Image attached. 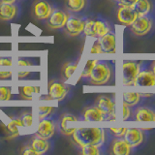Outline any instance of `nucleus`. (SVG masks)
I'll list each match as a JSON object with an SVG mask.
<instances>
[{
    "mask_svg": "<svg viewBox=\"0 0 155 155\" xmlns=\"http://www.w3.org/2000/svg\"><path fill=\"white\" fill-rule=\"evenodd\" d=\"M72 140L79 147L87 144L101 147L106 142V132L101 128H76L72 134Z\"/></svg>",
    "mask_w": 155,
    "mask_h": 155,
    "instance_id": "1",
    "label": "nucleus"
},
{
    "mask_svg": "<svg viewBox=\"0 0 155 155\" xmlns=\"http://www.w3.org/2000/svg\"><path fill=\"white\" fill-rule=\"evenodd\" d=\"M18 66H31L32 63L29 60H26V59H18Z\"/></svg>",
    "mask_w": 155,
    "mask_h": 155,
    "instance_id": "41",
    "label": "nucleus"
},
{
    "mask_svg": "<svg viewBox=\"0 0 155 155\" xmlns=\"http://www.w3.org/2000/svg\"><path fill=\"white\" fill-rule=\"evenodd\" d=\"M90 53H103V51H102L101 46L98 41H96L93 45H92L90 48Z\"/></svg>",
    "mask_w": 155,
    "mask_h": 155,
    "instance_id": "38",
    "label": "nucleus"
},
{
    "mask_svg": "<svg viewBox=\"0 0 155 155\" xmlns=\"http://www.w3.org/2000/svg\"><path fill=\"white\" fill-rule=\"evenodd\" d=\"M53 110H54V108L51 106H40L39 107V118L41 120L48 117Z\"/></svg>",
    "mask_w": 155,
    "mask_h": 155,
    "instance_id": "30",
    "label": "nucleus"
},
{
    "mask_svg": "<svg viewBox=\"0 0 155 155\" xmlns=\"http://www.w3.org/2000/svg\"><path fill=\"white\" fill-rule=\"evenodd\" d=\"M103 53H115L116 52V38L113 32H109L104 36L98 38Z\"/></svg>",
    "mask_w": 155,
    "mask_h": 155,
    "instance_id": "14",
    "label": "nucleus"
},
{
    "mask_svg": "<svg viewBox=\"0 0 155 155\" xmlns=\"http://www.w3.org/2000/svg\"><path fill=\"white\" fill-rule=\"evenodd\" d=\"M82 116L85 121H104L105 117L103 114L98 110L96 106L85 108L82 111Z\"/></svg>",
    "mask_w": 155,
    "mask_h": 155,
    "instance_id": "18",
    "label": "nucleus"
},
{
    "mask_svg": "<svg viewBox=\"0 0 155 155\" xmlns=\"http://www.w3.org/2000/svg\"><path fill=\"white\" fill-rule=\"evenodd\" d=\"M110 31V27L108 22H106L101 19L94 21L93 23V36L94 38H100L104 36L105 34L109 33Z\"/></svg>",
    "mask_w": 155,
    "mask_h": 155,
    "instance_id": "22",
    "label": "nucleus"
},
{
    "mask_svg": "<svg viewBox=\"0 0 155 155\" xmlns=\"http://www.w3.org/2000/svg\"><path fill=\"white\" fill-rule=\"evenodd\" d=\"M13 61L11 58L0 57V66H12Z\"/></svg>",
    "mask_w": 155,
    "mask_h": 155,
    "instance_id": "39",
    "label": "nucleus"
},
{
    "mask_svg": "<svg viewBox=\"0 0 155 155\" xmlns=\"http://www.w3.org/2000/svg\"><path fill=\"white\" fill-rule=\"evenodd\" d=\"M64 31L71 37H77L84 32V21L81 18L75 16V15H69L67 21L64 25Z\"/></svg>",
    "mask_w": 155,
    "mask_h": 155,
    "instance_id": "7",
    "label": "nucleus"
},
{
    "mask_svg": "<svg viewBox=\"0 0 155 155\" xmlns=\"http://www.w3.org/2000/svg\"><path fill=\"white\" fill-rule=\"evenodd\" d=\"M124 140L131 147H137L143 142V133L138 128H126L124 134Z\"/></svg>",
    "mask_w": 155,
    "mask_h": 155,
    "instance_id": "13",
    "label": "nucleus"
},
{
    "mask_svg": "<svg viewBox=\"0 0 155 155\" xmlns=\"http://www.w3.org/2000/svg\"><path fill=\"white\" fill-rule=\"evenodd\" d=\"M152 28V21L148 17H138L131 25V32L138 37L147 35Z\"/></svg>",
    "mask_w": 155,
    "mask_h": 155,
    "instance_id": "8",
    "label": "nucleus"
},
{
    "mask_svg": "<svg viewBox=\"0 0 155 155\" xmlns=\"http://www.w3.org/2000/svg\"><path fill=\"white\" fill-rule=\"evenodd\" d=\"M21 119L23 123V127L30 128L33 123V118H32V114L30 111H24L21 115Z\"/></svg>",
    "mask_w": 155,
    "mask_h": 155,
    "instance_id": "31",
    "label": "nucleus"
},
{
    "mask_svg": "<svg viewBox=\"0 0 155 155\" xmlns=\"http://www.w3.org/2000/svg\"><path fill=\"white\" fill-rule=\"evenodd\" d=\"M86 6V0H65V7L69 12L79 13Z\"/></svg>",
    "mask_w": 155,
    "mask_h": 155,
    "instance_id": "25",
    "label": "nucleus"
},
{
    "mask_svg": "<svg viewBox=\"0 0 155 155\" xmlns=\"http://www.w3.org/2000/svg\"><path fill=\"white\" fill-rule=\"evenodd\" d=\"M30 145H31V147L33 148L34 151L36 152L37 155L45 154L51 147V143L48 140L44 139L42 137H39V136H37V135L34 138L31 139Z\"/></svg>",
    "mask_w": 155,
    "mask_h": 155,
    "instance_id": "17",
    "label": "nucleus"
},
{
    "mask_svg": "<svg viewBox=\"0 0 155 155\" xmlns=\"http://www.w3.org/2000/svg\"><path fill=\"white\" fill-rule=\"evenodd\" d=\"M151 71H152V73L154 74V76H155V61H153L152 62V66H151Z\"/></svg>",
    "mask_w": 155,
    "mask_h": 155,
    "instance_id": "44",
    "label": "nucleus"
},
{
    "mask_svg": "<svg viewBox=\"0 0 155 155\" xmlns=\"http://www.w3.org/2000/svg\"><path fill=\"white\" fill-rule=\"evenodd\" d=\"M21 154H23V155H37L36 152L34 151L33 148L31 147V145H30V144L24 145V147L21 148Z\"/></svg>",
    "mask_w": 155,
    "mask_h": 155,
    "instance_id": "35",
    "label": "nucleus"
},
{
    "mask_svg": "<svg viewBox=\"0 0 155 155\" xmlns=\"http://www.w3.org/2000/svg\"><path fill=\"white\" fill-rule=\"evenodd\" d=\"M95 106L103 114L105 120H115V103L109 96L100 95L95 101Z\"/></svg>",
    "mask_w": 155,
    "mask_h": 155,
    "instance_id": "3",
    "label": "nucleus"
},
{
    "mask_svg": "<svg viewBox=\"0 0 155 155\" xmlns=\"http://www.w3.org/2000/svg\"><path fill=\"white\" fill-rule=\"evenodd\" d=\"M97 62H98V60L97 59H89L87 60L85 65L84 67V69H82L81 73V78H88L91 71L93 70L94 66L97 64Z\"/></svg>",
    "mask_w": 155,
    "mask_h": 155,
    "instance_id": "28",
    "label": "nucleus"
},
{
    "mask_svg": "<svg viewBox=\"0 0 155 155\" xmlns=\"http://www.w3.org/2000/svg\"><path fill=\"white\" fill-rule=\"evenodd\" d=\"M55 129H56V124L54 121L51 118L46 117L44 119H41L40 122H39L36 135L46 140H50L54 135Z\"/></svg>",
    "mask_w": 155,
    "mask_h": 155,
    "instance_id": "11",
    "label": "nucleus"
},
{
    "mask_svg": "<svg viewBox=\"0 0 155 155\" xmlns=\"http://www.w3.org/2000/svg\"><path fill=\"white\" fill-rule=\"evenodd\" d=\"M110 153L114 155H129L131 153V147L124 139L116 138L111 142Z\"/></svg>",
    "mask_w": 155,
    "mask_h": 155,
    "instance_id": "16",
    "label": "nucleus"
},
{
    "mask_svg": "<svg viewBox=\"0 0 155 155\" xmlns=\"http://www.w3.org/2000/svg\"><path fill=\"white\" fill-rule=\"evenodd\" d=\"M40 92V87L39 86H34V85H24L19 87L18 93L21 98L23 100H32L33 95L35 93H39Z\"/></svg>",
    "mask_w": 155,
    "mask_h": 155,
    "instance_id": "24",
    "label": "nucleus"
},
{
    "mask_svg": "<svg viewBox=\"0 0 155 155\" xmlns=\"http://www.w3.org/2000/svg\"><path fill=\"white\" fill-rule=\"evenodd\" d=\"M30 73L27 72V71H19L18 72V79H24V78H26Z\"/></svg>",
    "mask_w": 155,
    "mask_h": 155,
    "instance_id": "42",
    "label": "nucleus"
},
{
    "mask_svg": "<svg viewBox=\"0 0 155 155\" xmlns=\"http://www.w3.org/2000/svg\"><path fill=\"white\" fill-rule=\"evenodd\" d=\"M152 5L151 2L149 0H138L136 4L134 5V9L135 11L137 12L139 17H143L147 16L149 12L151 11Z\"/></svg>",
    "mask_w": 155,
    "mask_h": 155,
    "instance_id": "23",
    "label": "nucleus"
},
{
    "mask_svg": "<svg viewBox=\"0 0 155 155\" xmlns=\"http://www.w3.org/2000/svg\"><path fill=\"white\" fill-rule=\"evenodd\" d=\"M18 127H23V123L21 117H13L11 120L7 123V131H8V139H15L19 136Z\"/></svg>",
    "mask_w": 155,
    "mask_h": 155,
    "instance_id": "20",
    "label": "nucleus"
},
{
    "mask_svg": "<svg viewBox=\"0 0 155 155\" xmlns=\"http://www.w3.org/2000/svg\"><path fill=\"white\" fill-rule=\"evenodd\" d=\"M134 86L139 87H148L155 91V76L152 71H143L139 72L136 78Z\"/></svg>",
    "mask_w": 155,
    "mask_h": 155,
    "instance_id": "12",
    "label": "nucleus"
},
{
    "mask_svg": "<svg viewBox=\"0 0 155 155\" xmlns=\"http://www.w3.org/2000/svg\"><path fill=\"white\" fill-rule=\"evenodd\" d=\"M18 15V6L15 3H5L0 1V21H9Z\"/></svg>",
    "mask_w": 155,
    "mask_h": 155,
    "instance_id": "15",
    "label": "nucleus"
},
{
    "mask_svg": "<svg viewBox=\"0 0 155 155\" xmlns=\"http://www.w3.org/2000/svg\"><path fill=\"white\" fill-rule=\"evenodd\" d=\"M100 147L94 144H87L81 148V153L84 155H99L100 154Z\"/></svg>",
    "mask_w": 155,
    "mask_h": 155,
    "instance_id": "29",
    "label": "nucleus"
},
{
    "mask_svg": "<svg viewBox=\"0 0 155 155\" xmlns=\"http://www.w3.org/2000/svg\"><path fill=\"white\" fill-rule=\"evenodd\" d=\"M140 72V64L132 60H125L122 63V84L134 86L136 78Z\"/></svg>",
    "mask_w": 155,
    "mask_h": 155,
    "instance_id": "4",
    "label": "nucleus"
},
{
    "mask_svg": "<svg viewBox=\"0 0 155 155\" xmlns=\"http://www.w3.org/2000/svg\"><path fill=\"white\" fill-rule=\"evenodd\" d=\"M12 78V72L0 71V80H9Z\"/></svg>",
    "mask_w": 155,
    "mask_h": 155,
    "instance_id": "40",
    "label": "nucleus"
},
{
    "mask_svg": "<svg viewBox=\"0 0 155 155\" xmlns=\"http://www.w3.org/2000/svg\"><path fill=\"white\" fill-rule=\"evenodd\" d=\"M1 2H5V3H15L17 0H0Z\"/></svg>",
    "mask_w": 155,
    "mask_h": 155,
    "instance_id": "43",
    "label": "nucleus"
},
{
    "mask_svg": "<svg viewBox=\"0 0 155 155\" xmlns=\"http://www.w3.org/2000/svg\"><path fill=\"white\" fill-rule=\"evenodd\" d=\"M12 97V91L10 87L0 86V101H9Z\"/></svg>",
    "mask_w": 155,
    "mask_h": 155,
    "instance_id": "33",
    "label": "nucleus"
},
{
    "mask_svg": "<svg viewBox=\"0 0 155 155\" xmlns=\"http://www.w3.org/2000/svg\"><path fill=\"white\" fill-rule=\"evenodd\" d=\"M130 115H131L130 107L122 103V119L127 120L130 117Z\"/></svg>",
    "mask_w": 155,
    "mask_h": 155,
    "instance_id": "36",
    "label": "nucleus"
},
{
    "mask_svg": "<svg viewBox=\"0 0 155 155\" xmlns=\"http://www.w3.org/2000/svg\"><path fill=\"white\" fill-rule=\"evenodd\" d=\"M93 23H94V19L91 18H87L86 21H84V33L86 36L92 37L93 36Z\"/></svg>",
    "mask_w": 155,
    "mask_h": 155,
    "instance_id": "32",
    "label": "nucleus"
},
{
    "mask_svg": "<svg viewBox=\"0 0 155 155\" xmlns=\"http://www.w3.org/2000/svg\"><path fill=\"white\" fill-rule=\"evenodd\" d=\"M48 99L62 101L65 99L68 92H69V86L65 82L60 81L58 80H51L48 85Z\"/></svg>",
    "mask_w": 155,
    "mask_h": 155,
    "instance_id": "5",
    "label": "nucleus"
},
{
    "mask_svg": "<svg viewBox=\"0 0 155 155\" xmlns=\"http://www.w3.org/2000/svg\"><path fill=\"white\" fill-rule=\"evenodd\" d=\"M135 119L137 121H155V111L147 107H140L135 110Z\"/></svg>",
    "mask_w": 155,
    "mask_h": 155,
    "instance_id": "19",
    "label": "nucleus"
},
{
    "mask_svg": "<svg viewBox=\"0 0 155 155\" xmlns=\"http://www.w3.org/2000/svg\"><path fill=\"white\" fill-rule=\"evenodd\" d=\"M78 117L73 114H64L60 116V132L61 134L65 136H72V134L74 133V131L76 128H67L66 123L68 121H77Z\"/></svg>",
    "mask_w": 155,
    "mask_h": 155,
    "instance_id": "21",
    "label": "nucleus"
},
{
    "mask_svg": "<svg viewBox=\"0 0 155 155\" xmlns=\"http://www.w3.org/2000/svg\"><path fill=\"white\" fill-rule=\"evenodd\" d=\"M138 14L135 11L134 7L119 6L116 14V18L119 23L124 26H131L133 22L138 18Z\"/></svg>",
    "mask_w": 155,
    "mask_h": 155,
    "instance_id": "10",
    "label": "nucleus"
},
{
    "mask_svg": "<svg viewBox=\"0 0 155 155\" xmlns=\"http://www.w3.org/2000/svg\"><path fill=\"white\" fill-rule=\"evenodd\" d=\"M51 11V5L47 0H36L32 5V15L38 21H46Z\"/></svg>",
    "mask_w": 155,
    "mask_h": 155,
    "instance_id": "9",
    "label": "nucleus"
},
{
    "mask_svg": "<svg viewBox=\"0 0 155 155\" xmlns=\"http://www.w3.org/2000/svg\"><path fill=\"white\" fill-rule=\"evenodd\" d=\"M89 81L92 85L102 86L107 84L111 78V68L107 62L98 61L89 75Z\"/></svg>",
    "mask_w": 155,
    "mask_h": 155,
    "instance_id": "2",
    "label": "nucleus"
},
{
    "mask_svg": "<svg viewBox=\"0 0 155 155\" xmlns=\"http://www.w3.org/2000/svg\"><path fill=\"white\" fill-rule=\"evenodd\" d=\"M140 92H135V91L123 92L122 103L129 107H134L140 102Z\"/></svg>",
    "mask_w": 155,
    "mask_h": 155,
    "instance_id": "26",
    "label": "nucleus"
},
{
    "mask_svg": "<svg viewBox=\"0 0 155 155\" xmlns=\"http://www.w3.org/2000/svg\"><path fill=\"white\" fill-rule=\"evenodd\" d=\"M78 61L75 62H67L63 65L62 69H61V77L64 81H68L71 79V77L73 74L76 72L77 68H78Z\"/></svg>",
    "mask_w": 155,
    "mask_h": 155,
    "instance_id": "27",
    "label": "nucleus"
},
{
    "mask_svg": "<svg viewBox=\"0 0 155 155\" xmlns=\"http://www.w3.org/2000/svg\"><path fill=\"white\" fill-rule=\"evenodd\" d=\"M114 1H116V2H118V1H119V0H114Z\"/></svg>",
    "mask_w": 155,
    "mask_h": 155,
    "instance_id": "45",
    "label": "nucleus"
},
{
    "mask_svg": "<svg viewBox=\"0 0 155 155\" xmlns=\"http://www.w3.org/2000/svg\"><path fill=\"white\" fill-rule=\"evenodd\" d=\"M69 14L59 8H52L50 17L47 18V25L48 28L56 30L63 28L67 21Z\"/></svg>",
    "mask_w": 155,
    "mask_h": 155,
    "instance_id": "6",
    "label": "nucleus"
},
{
    "mask_svg": "<svg viewBox=\"0 0 155 155\" xmlns=\"http://www.w3.org/2000/svg\"><path fill=\"white\" fill-rule=\"evenodd\" d=\"M110 131L114 137L122 138L126 132V128H110Z\"/></svg>",
    "mask_w": 155,
    "mask_h": 155,
    "instance_id": "34",
    "label": "nucleus"
},
{
    "mask_svg": "<svg viewBox=\"0 0 155 155\" xmlns=\"http://www.w3.org/2000/svg\"><path fill=\"white\" fill-rule=\"evenodd\" d=\"M138 0H119L118 5L119 6H124V7H134Z\"/></svg>",
    "mask_w": 155,
    "mask_h": 155,
    "instance_id": "37",
    "label": "nucleus"
}]
</instances>
